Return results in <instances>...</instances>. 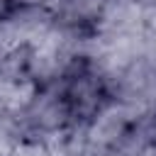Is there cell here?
<instances>
[{
	"mask_svg": "<svg viewBox=\"0 0 156 156\" xmlns=\"http://www.w3.org/2000/svg\"><path fill=\"white\" fill-rule=\"evenodd\" d=\"M58 83H61V90H63V100L68 105L71 122H76V124H88L90 117L110 100L102 78L95 71H90L85 66V61L68 78H63Z\"/></svg>",
	"mask_w": 156,
	"mask_h": 156,
	"instance_id": "cell-6",
	"label": "cell"
},
{
	"mask_svg": "<svg viewBox=\"0 0 156 156\" xmlns=\"http://www.w3.org/2000/svg\"><path fill=\"white\" fill-rule=\"evenodd\" d=\"M144 112L119 100H107L85 124V156H110Z\"/></svg>",
	"mask_w": 156,
	"mask_h": 156,
	"instance_id": "cell-4",
	"label": "cell"
},
{
	"mask_svg": "<svg viewBox=\"0 0 156 156\" xmlns=\"http://www.w3.org/2000/svg\"><path fill=\"white\" fill-rule=\"evenodd\" d=\"M88 37L90 32L54 22V27L27 51V76L39 88L68 78L83 63Z\"/></svg>",
	"mask_w": 156,
	"mask_h": 156,
	"instance_id": "cell-1",
	"label": "cell"
},
{
	"mask_svg": "<svg viewBox=\"0 0 156 156\" xmlns=\"http://www.w3.org/2000/svg\"><path fill=\"white\" fill-rule=\"evenodd\" d=\"M149 10L141 7L136 0H107L95 20L93 34L105 37H132L146 29Z\"/></svg>",
	"mask_w": 156,
	"mask_h": 156,
	"instance_id": "cell-7",
	"label": "cell"
},
{
	"mask_svg": "<svg viewBox=\"0 0 156 156\" xmlns=\"http://www.w3.org/2000/svg\"><path fill=\"white\" fill-rule=\"evenodd\" d=\"M141 7H146V10H151V12H156V0H136Z\"/></svg>",
	"mask_w": 156,
	"mask_h": 156,
	"instance_id": "cell-11",
	"label": "cell"
},
{
	"mask_svg": "<svg viewBox=\"0 0 156 156\" xmlns=\"http://www.w3.org/2000/svg\"><path fill=\"white\" fill-rule=\"evenodd\" d=\"M49 156H85V124H66L39 141Z\"/></svg>",
	"mask_w": 156,
	"mask_h": 156,
	"instance_id": "cell-8",
	"label": "cell"
},
{
	"mask_svg": "<svg viewBox=\"0 0 156 156\" xmlns=\"http://www.w3.org/2000/svg\"><path fill=\"white\" fill-rule=\"evenodd\" d=\"M66 124H71V115L61 83L41 85L27 102V107L17 115V129L27 141H44L49 134L58 132Z\"/></svg>",
	"mask_w": 156,
	"mask_h": 156,
	"instance_id": "cell-3",
	"label": "cell"
},
{
	"mask_svg": "<svg viewBox=\"0 0 156 156\" xmlns=\"http://www.w3.org/2000/svg\"><path fill=\"white\" fill-rule=\"evenodd\" d=\"M54 15L44 5L20 2L0 15V63L32 49L51 27Z\"/></svg>",
	"mask_w": 156,
	"mask_h": 156,
	"instance_id": "cell-2",
	"label": "cell"
},
{
	"mask_svg": "<svg viewBox=\"0 0 156 156\" xmlns=\"http://www.w3.org/2000/svg\"><path fill=\"white\" fill-rule=\"evenodd\" d=\"M110 100H119L141 112L156 107V58L141 54L105 80Z\"/></svg>",
	"mask_w": 156,
	"mask_h": 156,
	"instance_id": "cell-5",
	"label": "cell"
},
{
	"mask_svg": "<svg viewBox=\"0 0 156 156\" xmlns=\"http://www.w3.org/2000/svg\"><path fill=\"white\" fill-rule=\"evenodd\" d=\"M7 156H49V154H46V149H44L39 141H27V139H24V141H20Z\"/></svg>",
	"mask_w": 156,
	"mask_h": 156,
	"instance_id": "cell-10",
	"label": "cell"
},
{
	"mask_svg": "<svg viewBox=\"0 0 156 156\" xmlns=\"http://www.w3.org/2000/svg\"><path fill=\"white\" fill-rule=\"evenodd\" d=\"M20 141H24V139H22V134L17 129V122L0 124V156H7Z\"/></svg>",
	"mask_w": 156,
	"mask_h": 156,
	"instance_id": "cell-9",
	"label": "cell"
},
{
	"mask_svg": "<svg viewBox=\"0 0 156 156\" xmlns=\"http://www.w3.org/2000/svg\"><path fill=\"white\" fill-rule=\"evenodd\" d=\"M2 12H5V10H0V15H2Z\"/></svg>",
	"mask_w": 156,
	"mask_h": 156,
	"instance_id": "cell-12",
	"label": "cell"
}]
</instances>
